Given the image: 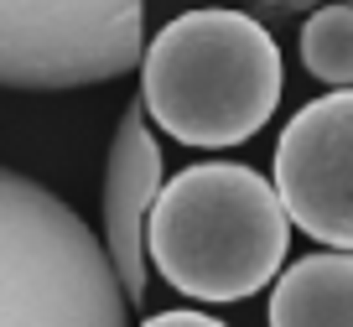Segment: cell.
Segmentation results:
<instances>
[{"instance_id":"6da1fadb","label":"cell","mask_w":353,"mask_h":327,"mask_svg":"<svg viewBox=\"0 0 353 327\" xmlns=\"http://www.w3.org/2000/svg\"><path fill=\"white\" fill-rule=\"evenodd\" d=\"M291 218L276 182L239 161H203L161 187L145 224V255L192 301H244L276 281Z\"/></svg>"},{"instance_id":"3957f363","label":"cell","mask_w":353,"mask_h":327,"mask_svg":"<svg viewBox=\"0 0 353 327\" xmlns=\"http://www.w3.org/2000/svg\"><path fill=\"white\" fill-rule=\"evenodd\" d=\"M114 260L42 182L0 166V327H130Z\"/></svg>"},{"instance_id":"7a4b0ae2","label":"cell","mask_w":353,"mask_h":327,"mask_svg":"<svg viewBox=\"0 0 353 327\" xmlns=\"http://www.w3.org/2000/svg\"><path fill=\"white\" fill-rule=\"evenodd\" d=\"M145 115L172 141L223 151L260 130L281 104V47L250 11H182L145 42Z\"/></svg>"},{"instance_id":"8992f818","label":"cell","mask_w":353,"mask_h":327,"mask_svg":"<svg viewBox=\"0 0 353 327\" xmlns=\"http://www.w3.org/2000/svg\"><path fill=\"white\" fill-rule=\"evenodd\" d=\"M161 146L145 125V104H125L120 130L110 146V172H104V250L114 260L125 296L141 301L145 291V224L161 197Z\"/></svg>"},{"instance_id":"ba28073f","label":"cell","mask_w":353,"mask_h":327,"mask_svg":"<svg viewBox=\"0 0 353 327\" xmlns=\"http://www.w3.org/2000/svg\"><path fill=\"white\" fill-rule=\"evenodd\" d=\"M301 63L317 83L353 88V0L312 11V21L301 26Z\"/></svg>"},{"instance_id":"277c9868","label":"cell","mask_w":353,"mask_h":327,"mask_svg":"<svg viewBox=\"0 0 353 327\" xmlns=\"http://www.w3.org/2000/svg\"><path fill=\"white\" fill-rule=\"evenodd\" d=\"M145 57V0H0V88H88Z\"/></svg>"},{"instance_id":"5b68a950","label":"cell","mask_w":353,"mask_h":327,"mask_svg":"<svg viewBox=\"0 0 353 327\" xmlns=\"http://www.w3.org/2000/svg\"><path fill=\"white\" fill-rule=\"evenodd\" d=\"M286 218L327 250H353V88L312 99L276 146Z\"/></svg>"},{"instance_id":"52a82bcc","label":"cell","mask_w":353,"mask_h":327,"mask_svg":"<svg viewBox=\"0 0 353 327\" xmlns=\"http://www.w3.org/2000/svg\"><path fill=\"white\" fill-rule=\"evenodd\" d=\"M270 327H353V250L301 255L276 281Z\"/></svg>"},{"instance_id":"9c48e42d","label":"cell","mask_w":353,"mask_h":327,"mask_svg":"<svg viewBox=\"0 0 353 327\" xmlns=\"http://www.w3.org/2000/svg\"><path fill=\"white\" fill-rule=\"evenodd\" d=\"M145 327H223V322H213L203 312H156V317H145Z\"/></svg>"}]
</instances>
